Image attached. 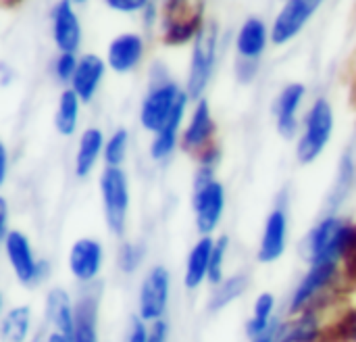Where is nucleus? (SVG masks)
<instances>
[{
  "instance_id": "nucleus-29",
  "label": "nucleus",
  "mask_w": 356,
  "mask_h": 342,
  "mask_svg": "<svg viewBox=\"0 0 356 342\" xmlns=\"http://www.w3.org/2000/svg\"><path fill=\"white\" fill-rule=\"evenodd\" d=\"M248 276L244 274H238V276H232L227 280H223L211 295V301H209V309L211 311H221L225 309L229 303H234L236 299H240L246 290H248Z\"/></svg>"
},
{
  "instance_id": "nucleus-2",
  "label": "nucleus",
  "mask_w": 356,
  "mask_h": 342,
  "mask_svg": "<svg viewBox=\"0 0 356 342\" xmlns=\"http://www.w3.org/2000/svg\"><path fill=\"white\" fill-rule=\"evenodd\" d=\"M217 44H219V23L217 19L204 21L200 33L194 40L192 59H190V73L186 92L192 100H202V94L213 77L215 61H217Z\"/></svg>"
},
{
  "instance_id": "nucleus-12",
  "label": "nucleus",
  "mask_w": 356,
  "mask_h": 342,
  "mask_svg": "<svg viewBox=\"0 0 356 342\" xmlns=\"http://www.w3.org/2000/svg\"><path fill=\"white\" fill-rule=\"evenodd\" d=\"M286 247H288V213L284 207H275L265 219L257 257L261 263H275L284 257Z\"/></svg>"
},
{
  "instance_id": "nucleus-32",
  "label": "nucleus",
  "mask_w": 356,
  "mask_h": 342,
  "mask_svg": "<svg viewBox=\"0 0 356 342\" xmlns=\"http://www.w3.org/2000/svg\"><path fill=\"white\" fill-rule=\"evenodd\" d=\"M144 253H146V249L142 244H138V242H121L119 253H117L119 270L123 274H134L142 265Z\"/></svg>"
},
{
  "instance_id": "nucleus-44",
  "label": "nucleus",
  "mask_w": 356,
  "mask_h": 342,
  "mask_svg": "<svg viewBox=\"0 0 356 342\" xmlns=\"http://www.w3.org/2000/svg\"><path fill=\"white\" fill-rule=\"evenodd\" d=\"M73 4H83V2H88V0H71Z\"/></svg>"
},
{
  "instance_id": "nucleus-41",
  "label": "nucleus",
  "mask_w": 356,
  "mask_h": 342,
  "mask_svg": "<svg viewBox=\"0 0 356 342\" xmlns=\"http://www.w3.org/2000/svg\"><path fill=\"white\" fill-rule=\"evenodd\" d=\"M6 171H8V153H6V146L2 144L0 146V184H4L6 180Z\"/></svg>"
},
{
  "instance_id": "nucleus-26",
  "label": "nucleus",
  "mask_w": 356,
  "mask_h": 342,
  "mask_svg": "<svg viewBox=\"0 0 356 342\" xmlns=\"http://www.w3.org/2000/svg\"><path fill=\"white\" fill-rule=\"evenodd\" d=\"M31 332V309L27 305L13 307L4 313L0 324V336L4 342H27Z\"/></svg>"
},
{
  "instance_id": "nucleus-43",
  "label": "nucleus",
  "mask_w": 356,
  "mask_h": 342,
  "mask_svg": "<svg viewBox=\"0 0 356 342\" xmlns=\"http://www.w3.org/2000/svg\"><path fill=\"white\" fill-rule=\"evenodd\" d=\"M21 0H2V4L4 6H15V4H19Z\"/></svg>"
},
{
  "instance_id": "nucleus-31",
  "label": "nucleus",
  "mask_w": 356,
  "mask_h": 342,
  "mask_svg": "<svg viewBox=\"0 0 356 342\" xmlns=\"http://www.w3.org/2000/svg\"><path fill=\"white\" fill-rule=\"evenodd\" d=\"M353 182H355V163H353V155H346L340 163V171H338V178H336V184L332 190V199H330L334 209L348 196Z\"/></svg>"
},
{
  "instance_id": "nucleus-46",
  "label": "nucleus",
  "mask_w": 356,
  "mask_h": 342,
  "mask_svg": "<svg viewBox=\"0 0 356 342\" xmlns=\"http://www.w3.org/2000/svg\"><path fill=\"white\" fill-rule=\"evenodd\" d=\"M33 342H42V341H33Z\"/></svg>"
},
{
  "instance_id": "nucleus-39",
  "label": "nucleus",
  "mask_w": 356,
  "mask_h": 342,
  "mask_svg": "<svg viewBox=\"0 0 356 342\" xmlns=\"http://www.w3.org/2000/svg\"><path fill=\"white\" fill-rule=\"evenodd\" d=\"M8 205H6V199L2 196L0 199V238H4L8 234Z\"/></svg>"
},
{
  "instance_id": "nucleus-1",
  "label": "nucleus",
  "mask_w": 356,
  "mask_h": 342,
  "mask_svg": "<svg viewBox=\"0 0 356 342\" xmlns=\"http://www.w3.org/2000/svg\"><path fill=\"white\" fill-rule=\"evenodd\" d=\"M356 242V230L353 224L338 215L323 217L305 240V257L309 265L338 263Z\"/></svg>"
},
{
  "instance_id": "nucleus-14",
  "label": "nucleus",
  "mask_w": 356,
  "mask_h": 342,
  "mask_svg": "<svg viewBox=\"0 0 356 342\" xmlns=\"http://www.w3.org/2000/svg\"><path fill=\"white\" fill-rule=\"evenodd\" d=\"M52 38L60 52H75L81 44V25L71 0H58L50 13Z\"/></svg>"
},
{
  "instance_id": "nucleus-37",
  "label": "nucleus",
  "mask_w": 356,
  "mask_h": 342,
  "mask_svg": "<svg viewBox=\"0 0 356 342\" xmlns=\"http://www.w3.org/2000/svg\"><path fill=\"white\" fill-rule=\"evenodd\" d=\"M259 69V61H246V59H238V65H236V73H238V79L240 81H250L254 77Z\"/></svg>"
},
{
  "instance_id": "nucleus-17",
  "label": "nucleus",
  "mask_w": 356,
  "mask_h": 342,
  "mask_svg": "<svg viewBox=\"0 0 356 342\" xmlns=\"http://www.w3.org/2000/svg\"><path fill=\"white\" fill-rule=\"evenodd\" d=\"M106 63L98 54H83L79 59L77 71L71 79V90L79 96L81 102H90L104 77Z\"/></svg>"
},
{
  "instance_id": "nucleus-24",
  "label": "nucleus",
  "mask_w": 356,
  "mask_h": 342,
  "mask_svg": "<svg viewBox=\"0 0 356 342\" xmlns=\"http://www.w3.org/2000/svg\"><path fill=\"white\" fill-rule=\"evenodd\" d=\"M104 144H106V140H104V134L100 127L83 130V134L79 136L77 153H75V176L77 178H86L92 173L100 155H104Z\"/></svg>"
},
{
  "instance_id": "nucleus-19",
  "label": "nucleus",
  "mask_w": 356,
  "mask_h": 342,
  "mask_svg": "<svg viewBox=\"0 0 356 342\" xmlns=\"http://www.w3.org/2000/svg\"><path fill=\"white\" fill-rule=\"evenodd\" d=\"M215 249V238L213 236H200V240L192 247L186 263V274H184V284L188 290H196L209 280V270H211V257Z\"/></svg>"
},
{
  "instance_id": "nucleus-28",
  "label": "nucleus",
  "mask_w": 356,
  "mask_h": 342,
  "mask_svg": "<svg viewBox=\"0 0 356 342\" xmlns=\"http://www.w3.org/2000/svg\"><path fill=\"white\" fill-rule=\"evenodd\" d=\"M273 311H275V297L271 293H261L254 301V309H252V318L246 324V334L250 341L259 339L263 332L269 330V326L275 322L273 320Z\"/></svg>"
},
{
  "instance_id": "nucleus-7",
  "label": "nucleus",
  "mask_w": 356,
  "mask_h": 342,
  "mask_svg": "<svg viewBox=\"0 0 356 342\" xmlns=\"http://www.w3.org/2000/svg\"><path fill=\"white\" fill-rule=\"evenodd\" d=\"M171 295V274L165 265H154L144 276L138 297V318L146 324L165 320Z\"/></svg>"
},
{
  "instance_id": "nucleus-15",
  "label": "nucleus",
  "mask_w": 356,
  "mask_h": 342,
  "mask_svg": "<svg viewBox=\"0 0 356 342\" xmlns=\"http://www.w3.org/2000/svg\"><path fill=\"white\" fill-rule=\"evenodd\" d=\"M144 56V40L140 33H121L108 44L106 65L117 73H129Z\"/></svg>"
},
{
  "instance_id": "nucleus-10",
  "label": "nucleus",
  "mask_w": 356,
  "mask_h": 342,
  "mask_svg": "<svg viewBox=\"0 0 356 342\" xmlns=\"http://www.w3.org/2000/svg\"><path fill=\"white\" fill-rule=\"evenodd\" d=\"M323 0H286L282 10L277 13L271 27V42L275 46H284L294 40L311 17L319 10Z\"/></svg>"
},
{
  "instance_id": "nucleus-5",
  "label": "nucleus",
  "mask_w": 356,
  "mask_h": 342,
  "mask_svg": "<svg viewBox=\"0 0 356 342\" xmlns=\"http://www.w3.org/2000/svg\"><path fill=\"white\" fill-rule=\"evenodd\" d=\"M100 194L108 230L115 236H123L129 211V182L123 167H104L100 176Z\"/></svg>"
},
{
  "instance_id": "nucleus-8",
  "label": "nucleus",
  "mask_w": 356,
  "mask_h": 342,
  "mask_svg": "<svg viewBox=\"0 0 356 342\" xmlns=\"http://www.w3.org/2000/svg\"><path fill=\"white\" fill-rule=\"evenodd\" d=\"M192 207H194V219H196L198 232L202 236H211L221 224V217L225 211L223 184L217 178L207 180V182H194Z\"/></svg>"
},
{
  "instance_id": "nucleus-42",
  "label": "nucleus",
  "mask_w": 356,
  "mask_h": 342,
  "mask_svg": "<svg viewBox=\"0 0 356 342\" xmlns=\"http://www.w3.org/2000/svg\"><path fill=\"white\" fill-rule=\"evenodd\" d=\"M277 326H280V322L275 320V322L269 326V330H267V332H263L259 339H254L252 342H275V332H277Z\"/></svg>"
},
{
  "instance_id": "nucleus-35",
  "label": "nucleus",
  "mask_w": 356,
  "mask_h": 342,
  "mask_svg": "<svg viewBox=\"0 0 356 342\" xmlns=\"http://www.w3.org/2000/svg\"><path fill=\"white\" fill-rule=\"evenodd\" d=\"M104 2L108 8L117 13H138V10H146L152 0H104Z\"/></svg>"
},
{
  "instance_id": "nucleus-38",
  "label": "nucleus",
  "mask_w": 356,
  "mask_h": 342,
  "mask_svg": "<svg viewBox=\"0 0 356 342\" xmlns=\"http://www.w3.org/2000/svg\"><path fill=\"white\" fill-rule=\"evenodd\" d=\"M167 339H169V324H167V320H159V322L150 324L148 342H167Z\"/></svg>"
},
{
  "instance_id": "nucleus-11",
  "label": "nucleus",
  "mask_w": 356,
  "mask_h": 342,
  "mask_svg": "<svg viewBox=\"0 0 356 342\" xmlns=\"http://www.w3.org/2000/svg\"><path fill=\"white\" fill-rule=\"evenodd\" d=\"M69 272L71 276L83 284L90 286L96 282L102 263H104V249L96 238H79L71 244L69 251Z\"/></svg>"
},
{
  "instance_id": "nucleus-36",
  "label": "nucleus",
  "mask_w": 356,
  "mask_h": 342,
  "mask_svg": "<svg viewBox=\"0 0 356 342\" xmlns=\"http://www.w3.org/2000/svg\"><path fill=\"white\" fill-rule=\"evenodd\" d=\"M148 332H150V324H146L140 318H134L129 334H127V342H148Z\"/></svg>"
},
{
  "instance_id": "nucleus-30",
  "label": "nucleus",
  "mask_w": 356,
  "mask_h": 342,
  "mask_svg": "<svg viewBox=\"0 0 356 342\" xmlns=\"http://www.w3.org/2000/svg\"><path fill=\"white\" fill-rule=\"evenodd\" d=\"M127 144H129V134L127 130L119 127L117 132L111 134V138L104 144V163L106 167H121L125 157H127Z\"/></svg>"
},
{
  "instance_id": "nucleus-25",
  "label": "nucleus",
  "mask_w": 356,
  "mask_h": 342,
  "mask_svg": "<svg viewBox=\"0 0 356 342\" xmlns=\"http://www.w3.org/2000/svg\"><path fill=\"white\" fill-rule=\"evenodd\" d=\"M319 336V320L313 313H300L296 320L280 324L275 342H315Z\"/></svg>"
},
{
  "instance_id": "nucleus-27",
  "label": "nucleus",
  "mask_w": 356,
  "mask_h": 342,
  "mask_svg": "<svg viewBox=\"0 0 356 342\" xmlns=\"http://www.w3.org/2000/svg\"><path fill=\"white\" fill-rule=\"evenodd\" d=\"M79 107L81 100L79 96L69 88L60 94L58 98V107H56V115H54V127L60 136H73L77 130V121H79Z\"/></svg>"
},
{
  "instance_id": "nucleus-9",
  "label": "nucleus",
  "mask_w": 356,
  "mask_h": 342,
  "mask_svg": "<svg viewBox=\"0 0 356 342\" xmlns=\"http://www.w3.org/2000/svg\"><path fill=\"white\" fill-rule=\"evenodd\" d=\"M2 244H4L8 265L23 286H35L46 278V274H44L46 265L35 259L31 242L21 230H10L2 238Z\"/></svg>"
},
{
  "instance_id": "nucleus-21",
  "label": "nucleus",
  "mask_w": 356,
  "mask_h": 342,
  "mask_svg": "<svg viewBox=\"0 0 356 342\" xmlns=\"http://www.w3.org/2000/svg\"><path fill=\"white\" fill-rule=\"evenodd\" d=\"M217 125L213 121V115H211V107L209 102L202 98L196 102V109L190 117V123L184 132V148L186 150H200L204 148L213 134H215Z\"/></svg>"
},
{
  "instance_id": "nucleus-18",
  "label": "nucleus",
  "mask_w": 356,
  "mask_h": 342,
  "mask_svg": "<svg viewBox=\"0 0 356 342\" xmlns=\"http://www.w3.org/2000/svg\"><path fill=\"white\" fill-rule=\"evenodd\" d=\"M73 341L98 342V290H86L75 301Z\"/></svg>"
},
{
  "instance_id": "nucleus-20",
  "label": "nucleus",
  "mask_w": 356,
  "mask_h": 342,
  "mask_svg": "<svg viewBox=\"0 0 356 342\" xmlns=\"http://www.w3.org/2000/svg\"><path fill=\"white\" fill-rule=\"evenodd\" d=\"M188 100H190L188 92H181L179 100H177V104L173 109L171 119L167 121V125L159 134H154V140L150 144V157L154 161H167L173 155V150L177 146V134H179V125H181V119H184Z\"/></svg>"
},
{
  "instance_id": "nucleus-13",
  "label": "nucleus",
  "mask_w": 356,
  "mask_h": 342,
  "mask_svg": "<svg viewBox=\"0 0 356 342\" xmlns=\"http://www.w3.org/2000/svg\"><path fill=\"white\" fill-rule=\"evenodd\" d=\"M338 274V263H321V265H311L307 276L300 280V284L296 286V290L292 293L290 299V313L292 316H300L311 303L313 299L325 290L332 280Z\"/></svg>"
},
{
  "instance_id": "nucleus-16",
  "label": "nucleus",
  "mask_w": 356,
  "mask_h": 342,
  "mask_svg": "<svg viewBox=\"0 0 356 342\" xmlns=\"http://www.w3.org/2000/svg\"><path fill=\"white\" fill-rule=\"evenodd\" d=\"M305 84H288L282 94L277 96L275 102V119H277V132L280 136H284L286 140H292L298 132V109L302 104L305 98Z\"/></svg>"
},
{
  "instance_id": "nucleus-45",
  "label": "nucleus",
  "mask_w": 356,
  "mask_h": 342,
  "mask_svg": "<svg viewBox=\"0 0 356 342\" xmlns=\"http://www.w3.org/2000/svg\"><path fill=\"white\" fill-rule=\"evenodd\" d=\"M355 278H356V261H355Z\"/></svg>"
},
{
  "instance_id": "nucleus-23",
  "label": "nucleus",
  "mask_w": 356,
  "mask_h": 342,
  "mask_svg": "<svg viewBox=\"0 0 356 342\" xmlns=\"http://www.w3.org/2000/svg\"><path fill=\"white\" fill-rule=\"evenodd\" d=\"M44 316L52 330H60L73 336V322H75V303L63 288H52L46 295Z\"/></svg>"
},
{
  "instance_id": "nucleus-33",
  "label": "nucleus",
  "mask_w": 356,
  "mask_h": 342,
  "mask_svg": "<svg viewBox=\"0 0 356 342\" xmlns=\"http://www.w3.org/2000/svg\"><path fill=\"white\" fill-rule=\"evenodd\" d=\"M229 240L227 236H219L215 240L213 257H211V270H209V282L219 286L223 282V263H225V253H227Z\"/></svg>"
},
{
  "instance_id": "nucleus-6",
  "label": "nucleus",
  "mask_w": 356,
  "mask_h": 342,
  "mask_svg": "<svg viewBox=\"0 0 356 342\" xmlns=\"http://www.w3.org/2000/svg\"><path fill=\"white\" fill-rule=\"evenodd\" d=\"M184 90L167 77L152 79V88L148 90L142 109H140V123L146 132L159 134L173 115V109L179 100Z\"/></svg>"
},
{
  "instance_id": "nucleus-40",
  "label": "nucleus",
  "mask_w": 356,
  "mask_h": 342,
  "mask_svg": "<svg viewBox=\"0 0 356 342\" xmlns=\"http://www.w3.org/2000/svg\"><path fill=\"white\" fill-rule=\"evenodd\" d=\"M44 342H75V341H73V336H71V334H67V332H60V330H50V332L46 334Z\"/></svg>"
},
{
  "instance_id": "nucleus-34",
  "label": "nucleus",
  "mask_w": 356,
  "mask_h": 342,
  "mask_svg": "<svg viewBox=\"0 0 356 342\" xmlns=\"http://www.w3.org/2000/svg\"><path fill=\"white\" fill-rule=\"evenodd\" d=\"M77 65H79V59L75 56V52H60L54 65V73L60 81H71L77 71Z\"/></svg>"
},
{
  "instance_id": "nucleus-22",
  "label": "nucleus",
  "mask_w": 356,
  "mask_h": 342,
  "mask_svg": "<svg viewBox=\"0 0 356 342\" xmlns=\"http://www.w3.org/2000/svg\"><path fill=\"white\" fill-rule=\"evenodd\" d=\"M271 38V31H267V25L259 17H250L242 23L236 40L238 59L246 61H259V56L267 48V40Z\"/></svg>"
},
{
  "instance_id": "nucleus-3",
  "label": "nucleus",
  "mask_w": 356,
  "mask_h": 342,
  "mask_svg": "<svg viewBox=\"0 0 356 342\" xmlns=\"http://www.w3.org/2000/svg\"><path fill=\"white\" fill-rule=\"evenodd\" d=\"M204 0H165L163 40L169 46H179L196 40L204 25Z\"/></svg>"
},
{
  "instance_id": "nucleus-4",
  "label": "nucleus",
  "mask_w": 356,
  "mask_h": 342,
  "mask_svg": "<svg viewBox=\"0 0 356 342\" xmlns=\"http://www.w3.org/2000/svg\"><path fill=\"white\" fill-rule=\"evenodd\" d=\"M334 134V109L325 98H317L307 115L305 132L296 144V159L302 165L315 163Z\"/></svg>"
}]
</instances>
